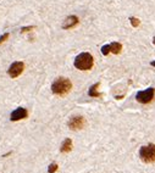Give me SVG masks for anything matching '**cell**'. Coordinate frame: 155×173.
<instances>
[{
  "mask_svg": "<svg viewBox=\"0 0 155 173\" xmlns=\"http://www.w3.org/2000/svg\"><path fill=\"white\" fill-rule=\"evenodd\" d=\"M109 53H110V50H109V44H108V45H104L101 48V54H103V55H108Z\"/></svg>",
  "mask_w": 155,
  "mask_h": 173,
  "instance_id": "5bb4252c",
  "label": "cell"
},
{
  "mask_svg": "<svg viewBox=\"0 0 155 173\" xmlns=\"http://www.w3.org/2000/svg\"><path fill=\"white\" fill-rule=\"evenodd\" d=\"M109 50H110V53L115 54V55H117V54H120V53H121L122 44L121 43H117V42L111 43V44H109Z\"/></svg>",
  "mask_w": 155,
  "mask_h": 173,
  "instance_id": "8fae6325",
  "label": "cell"
},
{
  "mask_svg": "<svg viewBox=\"0 0 155 173\" xmlns=\"http://www.w3.org/2000/svg\"><path fill=\"white\" fill-rule=\"evenodd\" d=\"M150 65H152V66H154V67H155V61H152V62H150Z\"/></svg>",
  "mask_w": 155,
  "mask_h": 173,
  "instance_id": "e0dca14e",
  "label": "cell"
},
{
  "mask_svg": "<svg viewBox=\"0 0 155 173\" xmlns=\"http://www.w3.org/2000/svg\"><path fill=\"white\" fill-rule=\"evenodd\" d=\"M71 150H72V140L70 138H67L64 140V143H62V145L60 148V151L62 154H66V152H70Z\"/></svg>",
  "mask_w": 155,
  "mask_h": 173,
  "instance_id": "9c48e42d",
  "label": "cell"
},
{
  "mask_svg": "<svg viewBox=\"0 0 155 173\" xmlns=\"http://www.w3.org/2000/svg\"><path fill=\"white\" fill-rule=\"evenodd\" d=\"M75 67L79 71H89L94 65V59L89 53H81L75 59Z\"/></svg>",
  "mask_w": 155,
  "mask_h": 173,
  "instance_id": "7a4b0ae2",
  "label": "cell"
},
{
  "mask_svg": "<svg viewBox=\"0 0 155 173\" xmlns=\"http://www.w3.org/2000/svg\"><path fill=\"white\" fill-rule=\"evenodd\" d=\"M34 29V26H29V27H23L21 28V33H26V32H29V31H32Z\"/></svg>",
  "mask_w": 155,
  "mask_h": 173,
  "instance_id": "9a60e30c",
  "label": "cell"
},
{
  "mask_svg": "<svg viewBox=\"0 0 155 173\" xmlns=\"http://www.w3.org/2000/svg\"><path fill=\"white\" fill-rule=\"evenodd\" d=\"M28 116V112H27V110L26 109H23V107H19V109H16L15 111H12L11 112V116H10V120L11 121H20V120H23V118H26Z\"/></svg>",
  "mask_w": 155,
  "mask_h": 173,
  "instance_id": "52a82bcc",
  "label": "cell"
},
{
  "mask_svg": "<svg viewBox=\"0 0 155 173\" xmlns=\"http://www.w3.org/2000/svg\"><path fill=\"white\" fill-rule=\"evenodd\" d=\"M9 35H10L9 33H5V34L1 35V37H0V44H1V43H4V42H5L8 38H9Z\"/></svg>",
  "mask_w": 155,
  "mask_h": 173,
  "instance_id": "2e32d148",
  "label": "cell"
},
{
  "mask_svg": "<svg viewBox=\"0 0 155 173\" xmlns=\"http://www.w3.org/2000/svg\"><path fill=\"white\" fill-rule=\"evenodd\" d=\"M72 89V83L68 78L65 77H59L51 84V92L55 95L59 96H65L66 94L70 93V90Z\"/></svg>",
  "mask_w": 155,
  "mask_h": 173,
  "instance_id": "6da1fadb",
  "label": "cell"
},
{
  "mask_svg": "<svg viewBox=\"0 0 155 173\" xmlns=\"http://www.w3.org/2000/svg\"><path fill=\"white\" fill-rule=\"evenodd\" d=\"M155 95V89L154 88H148L145 90H141V92L137 93L136 95V99L138 103L141 104H149L153 99H154Z\"/></svg>",
  "mask_w": 155,
  "mask_h": 173,
  "instance_id": "277c9868",
  "label": "cell"
},
{
  "mask_svg": "<svg viewBox=\"0 0 155 173\" xmlns=\"http://www.w3.org/2000/svg\"><path fill=\"white\" fill-rule=\"evenodd\" d=\"M86 125V120L83 116H73L72 118H70L67 126L70 129L72 130H78V129H82L83 126Z\"/></svg>",
  "mask_w": 155,
  "mask_h": 173,
  "instance_id": "5b68a950",
  "label": "cell"
},
{
  "mask_svg": "<svg viewBox=\"0 0 155 173\" xmlns=\"http://www.w3.org/2000/svg\"><path fill=\"white\" fill-rule=\"evenodd\" d=\"M23 69H24V64L21 62V61H16V62H13L11 66L9 67L8 73H9V76L11 78H16V77H19L22 73Z\"/></svg>",
  "mask_w": 155,
  "mask_h": 173,
  "instance_id": "8992f818",
  "label": "cell"
},
{
  "mask_svg": "<svg viewBox=\"0 0 155 173\" xmlns=\"http://www.w3.org/2000/svg\"><path fill=\"white\" fill-rule=\"evenodd\" d=\"M130 20H131V24H132L133 27H138V26H139V20H138V18H136V17H131V18H130Z\"/></svg>",
  "mask_w": 155,
  "mask_h": 173,
  "instance_id": "4fadbf2b",
  "label": "cell"
},
{
  "mask_svg": "<svg viewBox=\"0 0 155 173\" xmlns=\"http://www.w3.org/2000/svg\"><path fill=\"white\" fill-rule=\"evenodd\" d=\"M153 44H155V37L153 38Z\"/></svg>",
  "mask_w": 155,
  "mask_h": 173,
  "instance_id": "ac0fdd59",
  "label": "cell"
},
{
  "mask_svg": "<svg viewBox=\"0 0 155 173\" xmlns=\"http://www.w3.org/2000/svg\"><path fill=\"white\" fill-rule=\"evenodd\" d=\"M57 170V165L56 163H51L50 166H49V168H48V172L49 173H54Z\"/></svg>",
  "mask_w": 155,
  "mask_h": 173,
  "instance_id": "7c38bea8",
  "label": "cell"
},
{
  "mask_svg": "<svg viewBox=\"0 0 155 173\" xmlns=\"http://www.w3.org/2000/svg\"><path fill=\"white\" fill-rule=\"evenodd\" d=\"M139 156L145 163L155 162V144H148L139 149Z\"/></svg>",
  "mask_w": 155,
  "mask_h": 173,
  "instance_id": "3957f363",
  "label": "cell"
},
{
  "mask_svg": "<svg viewBox=\"0 0 155 173\" xmlns=\"http://www.w3.org/2000/svg\"><path fill=\"white\" fill-rule=\"evenodd\" d=\"M99 85H100V83H95L94 85H92V87H90V89H89V92H88L89 96H92V98H100V96L103 95L101 93L98 92Z\"/></svg>",
  "mask_w": 155,
  "mask_h": 173,
  "instance_id": "30bf717a",
  "label": "cell"
},
{
  "mask_svg": "<svg viewBox=\"0 0 155 173\" xmlns=\"http://www.w3.org/2000/svg\"><path fill=\"white\" fill-rule=\"evenodd\" d=\"M78 22H79V20H78L77 16L71 15V16L66 17V20L64 21V23H62V28H64V29H71V28H73L75 26H77Z\"/></svg>",
  "mask_w": 155,
  "mask_h": 173,
  "instance_id": "ba28073f",
  "label": "cell"
}]
</instances>
